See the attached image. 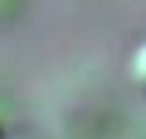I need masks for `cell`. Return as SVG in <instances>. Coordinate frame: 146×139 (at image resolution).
Returning <instances> with one entry per match:
<instances>
[{"label": "cell", "instance_id": "6da1fadb", "mask_svg": "<svg viewBox=\"0 0 146 139\" xmlns=\"http://www.w3.org/2000/svg\"><path fill=\"white\" fill-rule=\"evenodd\" d=\"M128 73H131V84H135V88H139V92L146 95V40L139 44V48H135V51H131Z\"/></svg>", "mask_w": 146, "mask_h": 139}, {"label": "cell", "instance_id": "7a4b0ae2", "mask_svg": "<svg viewBox=\"0 0 146 139\" xmlns=\"http://www.w3.org/2000/svg\"><path fill=\"white\" fill-rule=\"evenodd\" d=\"M0 139H4V117H0Z\"/></svg>", "mask_w": 146, "mask_h": 139}]
</instances>
